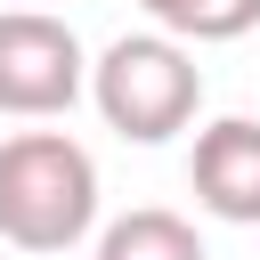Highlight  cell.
<instances>
[{"instance_id": "7a4b0ae2", "label": "cell", "mask_w": 260, "mask_h": 260, "mask_svg": "<svg viewBox=\"0 0 260 260\" xmlns=\"http://www.w3.org/2000/svg\"><path fill=\"white\" fill-rule=\"evenodd\" d=\"M89 98H98L106 130H122L130 146H162V138H179L195 122L203 73H195L187 41H171V32H122L89 65Z\"/></svg>"}, {"instance_id": "3957f363", "label": "cell", "mask_w": 260, "mask_h": 260, "mask_svg": "<svg viewBox=\"0 0 260 260\" xmlns=\"http://www.w3.org/2000/svg\"><path fill=\"white\" fill-rule=\"evenodd\" d=\"M81 89H89V57H81L73 24L49 8H8L0 16V114L49 122Z\"/></svg>"}, {"instance_id": "277c9868", "label": "cell", "mask_w": 260, "mask_h": 260, "mask_svg": "<svg viewBox=\"0 0 260 260\" xmlns=\"http://www.w3.org/2000/svg\"><path fill=\"white\" fill-rule=\"evenodd\" d=\"M187 187L211 219L228 228H260V122L252 114H219L195 130V154H187Z\"/></svg>"}, {"instance_id": "5b68a950", "label": "cell", "mask_w": 260, "mask_h": 260, "mask_svg": "<svg viewBox=\"0 0 260 260\" xmlns=\"http://www.w3.org/2000/svg\"><path fill=\"white\" fill-rule=\"evenodd\" d=\"M98 260H211L203 252V236L179 219V211H122L106 236H98Z\"/></svg>"}, {"instance_id": "8992f818", "label": "cell", "mask_w": 260, "mask_h": 260, "mask_svg": "<svg viewBox=\"0 0 260 260\" xmlns=\"http://www.w3.org/2000/svg\"><path fill=\"white\" fill-rule=\"evenodd\" d=\"M138 8L171 41H244L260 24V0H138Z\"/></svg>"}, {"instance_id": "6da1fadb", "label": "cell", "mask_w": 260, "mask_h": 260, "mask_svg": "<svg viewBox=\"0 0 260 260\" xmlns=\"http://www.w3.org/2000/svg\"><path fill=\"white\" fill-rule=\"evenodd\" d=\"M98 228V162L65 130L0 138V236L16 252H73Z\"/></svg>"}]
</instances>
